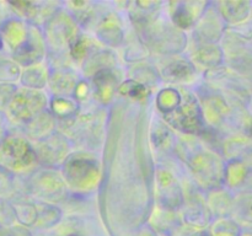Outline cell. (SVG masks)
<instances>
[{"instance_id": "1", "label": "cell", "mask_w": 252, "mask_h": 236, "mask_svg": "<svg viewBox=\"0 0 252 236\" xmlns=\"http://www.w3.org/2000/svg\"><path fill=\"white\" fill-rule=\"evenodd\" d=\"M0 236H30L29 233L26 231H16V230H12V231H6V233H0Z\"/></svg>"}, {"instance_id": "2", "label": "cell", "mask_w": 252, "mask_h": 236, "mask_svg": "<svg viewBox=\"0 0 252 236\" xmlns=\"http://www.w3.org/2000/svg\"><path fill=\"white\" fill-rule=\"evenodd\" d=\"M248 236H252V235H248Z\"/></svg>"}]
</instances>
